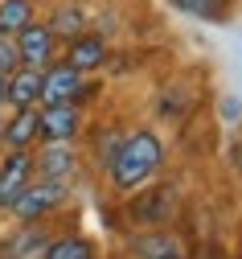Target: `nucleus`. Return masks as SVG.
<instances>
[{"label":"nucleus","instance_id":"nucleus-1","mask_svg":"<svg viewBox=\"0 0 242 259\" xmlns=\"http://www.w3.org/2000/svg\"><path fill=\"white\" fill-rule=\"evenodd\" d=\"M160 160H164V140L152 132V127L123 132L111 165H107V181H111L115 193H135V189H144L156 177Z\"/></svg>","mask_w":242,"mask_h":259},{"label":"nucleus","instance_id":"nucleus-2","mask_svg":"<svg viewBox=\"0 0 242 259\" xmlns=\"http://www.w3.org/2000/svg\"><path fill=\"white\" fill-rule=\"evenodd\" d=\"M66 193H70V185H58V181L33 177V181L17 193V202H13L9 210L17 214V222H41L45 214H54V210L66 202Z\"/></svg>","mask_w":242,"mask_h":259},{"label":"nucleus","instance_id":"nucleus-3","mask_svg":"<svg viewBox=\"0 0 242 259\" xmlns=\"http://www.w3.org/2000/svg\"><path fill=\"white\" fill-rule=\"evenodd\" d=\"M37 127H41V144H74V136L82 132V107L74 99L37 103Z\"/></svg>","mask_w":242,"mask_h":259},{"label":"nucleus","instance_id":"nucleus-4","mask_svg":"<svg viewBox=\"0 0 242 259\" xmlns=\"http://www.w3.org/2000/svg\"><path fill=\"white\" fill-rule=\"evenodd\" d=\"M13 41H17V58H21V66H33V70H45L50 62L58 58V46H62V41L50 33V25H41V21H29Z\"/></svg>","mask_w":242,"mask_h":259},{"label":"nucleus","instance_id":"nucleus-5","mask_svg":"<svg viewBox=\"0 0 242 259\" xmlns=\"http://www.w3.org/2000/svg\"><path fill=\"white\" fill-rule=\"evenodd\" d=\"M74 173H78V152H74V144H41L37 152H33V177L70 185Z\"/></svg>","mask_w":242,"mask_h":259},{"label":"nucleus","instance_id":"nucleus-6","mask_svg":"<svg viewBox=\"0 0 242 259\" xmlns=\"http://www.w3.org/2000/svg\"><path fill=\"white\" fill-rule=\"evenodd\" d=\"M172 206H177V193H172L168 185H156V189H144V193L131 198L127 218L135 226H144V231H152V226H164L172 218Z\"/></svg>","mask_w":242,"mask_h":259},{"label":"nucleus","instance_id":"nucleus-7","mask_svg":"<svg viewBox=\"0 0 242 259\" xmlns=\"http://www.w3.org/2000/svg\"><path fill=\"white\" fill-rule=\"evenodd\" d=\"M29 181H33V148H13L0 160V210H9Z\"/></svg>","mask_w":242,"mask_h":259},{"label":"nucleus","instance_id":"nucleus-8","mask_svg":"<svg viewBox=\"0 0 242 259\" xmlns=\"http://www.w3.org/2000/svg\"><path fill=\"white\" fill-rule=\"evenodd\" d=\"M78 91H82V70H74L70 62H50V66L41 70V103H66L74 99L78 103Z\"/></svg>","mask_w":242,"mask_h":259},{"label":"nucleus","instance_id":"nucleus-9","mask_svg":"<svg viewBox=\"0 0 242 259\" xmlns=\"http://www.w3.org/2000/svg\"><path fill=\"white\" fill-rule=\"evenodd\" d=\"M37 140H41V127H37V103H33V107H17V111L5 119L0 144L13 152V148H37Z\"/></svg>","mask_w":242,"mask_h":259},{"label":"nucleus","instance_id":"nucleus-10","mask_svg":"<svg viewBox=\"0 0 242 259\" xmlns=\"http://www.w3.org/2000/svg\"><path fill=\"white\" fill-rule=\"evenodd\" d=\"M66 46H70V50H66V62H70L74 70H82V74H86V70H99L103 62H107V54H111L107 37H103V33H90V29L78 33V37H70Z\"/></svg>","mask_w":242,"mask_h":259},{"label":"nucleus","instance_id":"nucleus-11","mask_svg":"<svg viewBox=\"0 0 242 259\" xmlns=\"http://www.w3.org/2000/svg\"><path fill=\"white\" fill-rule=\"evenodd\" d=\"M5 103L17 111V107H33V103H41V70H33V66H17L9 74V95H5Z\"/></svg>","mask_w":242,"mask_h":259},{"label":"nucleus","instance_id":"nucleus-12","mask_svg":"<svg viewBox=\"0 0 242 259\" xmlns=\"http://www.w3.org/2000/svg\"><path fill=\"white\" fill-rule=\"evenodd\" d=\"M45 25H50V33H54L58 41H70V37H78V33L90 29V17H86L82 5H58Z\"/></svg>","mask_w":242,"mask_h":259},{"label":"nucleus","instance_id":"nucleus-13","mask_svg":"<svg viewBox=\"0 0 242 259\" xmlns=\"http://www.w3.org/2000/svg\"><path fill=\"white\" fill-rule=\"evenodd\" d=\"M21 226H25V231L9 243V259H41V255H45V243H50L54 235L45 231L41 222H21Z\"/></svg>","mask_w":242,"mask_h":259},{"label":"nucleus","instance_id":"nucleus-14","mask_svg":"<svg viewBox=\"0 0 242 259\" xmlns=\"http://www.w3.org/2000/svg\"><path fill=\"white\" fill-rule=\"evenodd\" d=\"M41 259H99V255H94V243L86 235H62V239L45 243Z\"/></svg>","mask_w":242,"mask_h":259},{"label":"nucleus","instance_id":"nucleus-15","mask_svg":"<svg viewBox=\"0 0 242 259\" xmlns=\"http://www.w3.org/2000/svg\"><path fill=\"white\" fill-rule=\"evenodd\" d=\"M33 13H37L33 0H0V33H5V37H17L21 29L33 21Z\"/></svg>","mask_w":242,"mask_h":259},{"label":"nucleus","instance_id":"nucleus-16","mask_svg":"<svg viewBox=\"0 0 242 259\" xmlns=\"http://www.w3.org/2000/svg\"><path fill=\"white\" fill-rule=\"evenodd\" d=\"M168 5L193 21H226L230 17V0H168Z\"/></svg>","mask_w":242,"mask_h":259},{"label":"nucleus","instance_id":"nucleus-17","mask_svg":"<svg viewBox=\"0 0 242 259\" xmlns=\"http://www.w3.org/2000/svg\"><path fill=\"white\" fill-rule=\"evenodd\" d=\"M119 140H123V132H119V127H103V132H94V160H99L103 169L111 165V156H115Z\"/></svg>","mask_w":242,"mask_h":259},{"label":"nucleus","instance_id":"nucleus-18","mask_svg":"<svg viewBox=\"0 0 242 259\" xmlns=\"http://www.w3.org/2000/svg\"><path fill=\"white\" fill-rule=\"evenodd\" d=\"M17 66H21V58H17V41H13V37H5V33H0V74L9 78V74H13Z\"/></svg>","mask_w":242,"mask_h":259},{"label":"nucleus","instance_id":"nucleus-19","mask_svg":"<svg viewBox=\"0 0 242 259\" xmlns=\"http://www.w3.org/2000/svg\"><path fill=\"white\" fill-rule=\"evenodd\" d=\"M222 119L238 123V119H242V99H222Z\"/></svg>","mask_w":242,"mask_h":259},{"label":"nucleus","instance_id":"nucleus-20","mask_svg":"<svg viewBox=\"0 0 242 259\" xmlns=\"http://www.w3.org/2000/svg\"><path fill=\"white\" fill-rule=\"evenodd\" d=\"M5 95H9V78L0 74V107H5Z\"/></svg>","mask_w":242,"mask_h":259},{"label":"nucleus","instance_id":"nucleus-21","mask_svg":"<svg viewBox=\"0 0 242 259\" xmlns=\"http://www.w3.org/2000/svg\"><path fill=\"white\" fill-rule=\"evenodd\" d=\"M160 259H185V251H172V255H160Z\"/></svg>","mask_w":242,"mask_h":259},{"label":"nucleus","instance_id":"nucleus-22","mask_svg":"<svg viewBox=\"0 0 242 259\" xmlns=\"http://www.w3.org/2000/svg\"><path fill=\"white\" fill-rule=\"evenodd\" d=\"M0 132H5V119H0Z\"/></svg>","mask_w":242,"mask_h":259}]
</instances>
